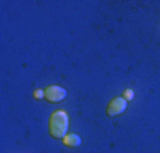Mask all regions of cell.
<instances>
[{"label":"cell","instance_id":"1","mask_svg":"<svg viewBox=\"0 0 160 153\" xmlns=\"http://www.w3.org/2000/svg\"><path fill=\"white\" fill-rule=\"evenodd\" d=\"M68 131V116L65 111H55L49 116V133L55 138H65Z\"/></svg>","mask_w":160,"mask_h":153},{"label":"cell","instance_id":"2","mask_svg":"<svg viewBox=\"0 0 160 153\" xmlns=\"http://www.w3.org/2000/svg\"><path fill=\"white\" fill-rule=\"evenodd\" d=\"M126 106H128V102L124 97H114L108 106V114L111 117L119 116V114H123L124 111H126Z\"/></svg>","mask_w":160,"mask_h":153},{"label":"cell","instance_id":"3","mask_svg":"<svg viewBox=\"0 0 160 153\" xmlns=\"http://www.w3.org/2000/svg\"><path fill=\"white\" fill-rule=\"evenodd\" d=\"M67 97V90L62 89L58 85H49L46 90H44V99L49 102H60Z\"/></svg>","mask_w":160,"mask_h":153},{"label":"cell","instance_id":"4","mask_svg":"<svg viewBox=\"0 0 160 153\" xmlns=\"http://www.w3.org/2000/svg\"><path fill=\"white\" fill-rule=\"evenodd\" d=\"M63 143L67 145V146L75 148V146H80L82 140H80V136H77V135H67V136L63 138Z\"/></svg>","mask_w":160,"mask_h":153},{"label":"cell","instance_id":"5","mask_svg":"<svg viewBox=\"0 0 160 153\" xmlns=\"http://www.w3.org/2000/svg\"><path fill=\"white\" fill-rule=\"evenodd\" d=\"M43 95H44V92H43V90H34V97H36V99L43 97Z\"/></svg>","mask_w":160,"mask_h":153}]
</instances>
